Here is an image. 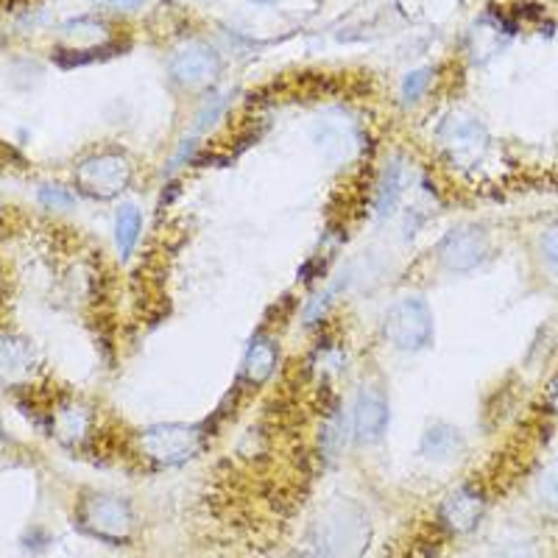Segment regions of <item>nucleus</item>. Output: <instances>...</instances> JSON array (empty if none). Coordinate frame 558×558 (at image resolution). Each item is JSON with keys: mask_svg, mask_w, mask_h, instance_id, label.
Masks as SVG:
<instances>
[{"mask_svg": "<svg viewBox=\"0 0 558 558\" xmlns=\"http://www.w3.org/2000/svg\"><path fill=\"white\" fill-rule=\"evenodd\" d=\"M202 427L196 425H154L140 433V450L162 466L191 461L202 450Z\"/></svg>", "mask_w": 558, "mask_h": 558, "instance_id": "7ed1b4c3", "label": "nucleus"}, {"mask_svg": "<svg viewBox=\"0 0 558 558\" xmlns=\"http://www.w3.org/2000/svg\"><path fill=\"white\" fill-rule=\"evenodd\" d=\"M486 514V497L477 486L466 483V486L456 488L447 500L441 502V522L450 527L452 533H466L477 527V522Z\"/></svg>", "mask_w": 558, "mask_h": 558, "instance_id": "1a4fd4ad", "label": "nucleus"}, {"mask_svg": "<svg viewBox=\"0 0 558 558\" xmlns=\"http://www.w3.org/2000/svg\"><path fill=\"white\" fill-rule=\"evenodd\" d=\"M221 73V57L213 45L202 39L184 43L171 57V76L184 87H204Z\"/></svg>", "mask_w": 558, "mask_h": 558, "instance_id": "0eeeda50", "label": "nucleus"}, {"mask_svg": "<svg viewBox=\"0 0 558 558\" xmlns=\"http://www.w3.org/2000/svg\"><path fill=\"white\" fill-rule=\"evenodd\" d=\"M422 450H425V456L433 458V461H450V458H456L458 452L463 450V438L452 425L436 422V425L427 427Z\"/></svg>", "mask_w": 558, "mask_h": 558, "instance_id": "4468645a", "label": "nucleus"}, {"mask_svg": "<svg viewBox=\"0 0 558 558\" xmlns=\"http://www.w3.org/2000/svg\"><path fill=\"white\" fill-rule=\"evenodd\" d=\"M93 427V413L89 408L78 405V402H62L51 416V430L59 441L64 445H78L89 436Z\"/></svg>", "mask_w": 558, "mask_h": 558, "instance_id": "9b49d317", "label": "nucleus"}, {"mask_svg": "<svg viewBox=\"0 0 558 558\" xmlns=\"http://www.w3.org/2000/svg\"><path fill=\"white\" fill-rule=\"evenodd\" d=\"M539 252H542V260H545V266L558 277V221L550 223V227L542 232Z\"/></svg>", "mask_w": 558, "mask_h": 558, "instance_id": "a211bd4d", "label": "nucleus"}, {"mask_svg": "<svg viewBox=\"0 0 558 558\" xmlns=\"http://www.w3.org/2000/svg\"><path fill=\"white\" fill-rule=\"evenodd\" d=\"M37 352L26 338L14 332H0V383L3 386H23L37 372Z\"/></svg>", "mask_w": 558, "mask_h": 558, "instance_id": "6e6552de", "label": "nucleus"}, {"mask_svg": "<svg viewBox=\"0 0 558 558\" xmlns=\"http://www.w3.org/2000/svg\"><path fill=\"white\" fill-rule=\"evenodd\" d=\"M274 368H277V343L271 338H257L243 361V377L252 386H263L274 375Z\"/></svg>", "mask_w": 558, "mask_h": 558, "instance_id": "f8f14e48", "label": "nucleus"}, {"mask_svg": "<svg viewBox=\"0 0 558 558\" xmlns=\"http://www.w3.org/2000/svg\"><path fill=\"white\" fill-rule=\"evenodd\" d=\"M488 132L472 114H450L438 129V146L461 166H475L488 151Z\"/></svg>", "mask_w": 558, "mask_h": 558, "instance_id": "20e7f679", "label": "nucleus"}, {"mask_svg": "<svg viewBox=\"0 0 558 558\" xmlns=\"http://www.w3.org/2000/svg\"><path fill=\"white\" fill-rule=\"evenodd\" d=\"M132 162L123 151H98L82 159L76 168V187L84 196L114 198L132 182Z\"/></svg>", "mask_w": 558, "mask_h": 558, "instance_id": "f257e3e1", "label": "nucleus"}, {"mask_svg": "<svg viewBox=\"0 0 558 558\" xmlns=\"http://www.w3.org/2000/svg\"><path fill=\"white\" fill-rule=\"evenodd\" d=\"M254 3H277V0H254Z\"/></svg>", "mask_w": 558, "mask_h": 558, "instance_id": "b1692460", "label": "nucleus"}, {"mask_svg": "<svg viewBox=\"0 0 558 558\" xmlns=\"http://www.w3.org/2000/svg\"><path fill=\"white\" fill-rule=\"evenodd\" d=\"M3 447H7V438H3V430H0V456H3Z\"/></svg>", "mask_w": 558, "mask_h": 558, "instance_id": "5701e85b", "label": "nucleus"}, {"mask_svg": "<svg viewBox=\"0 0 558 558\" xmlns=\"http://www.w3.org/2000/svg\"><path fill=\"white\" fill-rule=\"evenodd\" d=\"M539 497L547 502V506L553 508V511H558V461L550 463V466L542 472Z\"/></svg>", "mask_w": 558, "mask_h": 558, "instance_id": "6ab92c4d", "label": "nucleus"}, {"mask_svg": "<svg viewBox=\"0 0 558 558\" xmlns=\"http://www.w3.org/2000/svg\"><path fill=\"white\" fill-rule=\"evenodd\" d=\"M497 558H539V553L527 542H517V545H508Z\"/></svg>", "mask_w": 558, "mask_h": 558, "instance_id": "412c9836", "label": "nucleus"}, {"mask_svg": "<svg viewBox=\"0 0 558 558\" xmlns=\"http://www.w3.org/2000/svg\"><path fill=\"white\" fill-rule=\"evenodd\" d=\"M140 229H143V216H140V207L134 204H123L114 216V243H118V252L121 257H129L140 238Z\"/></svg>", "mask_w": 558, "mask_h": 558, "instance_id": "2eb2a0df", "label": "nucleus"}, {"mask_svg": "<svg viewBox=\"0 0 558 558\" xmlns=\"http://www.w3.org/2000/svg\"><path fill=\"white\" fill-rule=\"evenodd\" d=\"M408 187V173L405 166H402L400 159H393L391 166L386 168L383 173V182H380V191H377L375 198V213L380 218H388L397 209V204L402 202V193Z\"/></svg>", "mask_w": 558, "mask_h": 558, "instance_id": "ddd939ff", "label": "nucleus"}, {"mask_svg": "<svg viewBox=\"0 0 558 558\" xmlns=\"http://www.w3.org/2000/svg\"><path fill=\"white\" fill-rule=\"evenodd\" d=\"M430 70H413V73H408V76L402 78V98H405V101H416V98L427 89V84H430Z\"/></svg>", "mask_w": 558, "mask_h": 558, "instance_id": "aec40b11", "label": "nucleus"}, {"mask_svg": "<svg viewBox=\"0 0 558 558\" xmlns=\"http://www.w3.org/2000/svg\"><path fill=\"white\" fill-rule=\"evenodd\" d=\"M98 7L104 9H112V12H134L140 9L146 0H96Z\"/></svg>", "mask_w": 558, "mask_h": 558, "instance_id": "4be33fe9", "label": "nucleus"}, {"mask_svg": "<svg viewBox=\"0 0 558 558\" xmlns=\"http://www.w3.org/2000/svg\"><path fill=\"white\" fill-rule=\"evenodd\" d=\"M82 522L89 533H96L101 539L121 542L132 533L134 517L132 508L112 495H89L82 502Z\"/></svg>", "mask_w": 558, "mask_h": 558, "instance_id": "39448f33", "label": "nucleus"}, {"mask_svg": "<svg viewBox=\"0 0 558 558\" xmlns=\"http://www.w3.org/2000/svg\"><path fill=\"white\" fill-rule=\"evenodd\" d=\"M352 427H355L357 441L375 445L380 441L388 427V402L377 388H361L355 408H352Z\"/></svg>", "mask_w": 558, "mask_h": 558, "instance_id": "9d476101", "label": "nucleus"}, {"mask_svg": "<svg viewBox=\"0 0 558 558\" xmlns=\"http://www.w3.org/2000/svg\"><path fill=\"white\" fill-rule=\"evenodd\" d=\"M383 330H386V338L397 349L418 352V349H425L433 338L430 307H427L418 296L400 299V302H393V305L388 307Z\"/></svg>", "mask_w": 558, "mask_h": 558, "instance_id": "f03ea898", "label": "nucleus"}, {"mask_svg": "<svg viewBox=\"0 0 558 558\" xmlns=\"http://www.w3.org/2000/svg\"><path fill=\"white\" fill-rule=\"evenodd\" d=\"M488 257V238L483 235L481 227H472V223H463L456 227L452 232H447L438 243V260L447 271H472V268L481 266Z\"/></svg>", "mask_w": 558, "mask_h": 558, "instance_id": "423d86ee", "label": "nucleus"}, {"mask_svg": "<svg viewBox=\"0 0 558 558\" xmlns=\"http://www.w3.org/2000/svg\"><path fill=\"white\" fill-rule=\"evenodd\" d=\"M39 202L48 209H70L76 204V196L70 191H64V187H59V184H43V187H39Z\"/></svg>", "mask_w": 558, "mask_h": 558, "instance_id": "f3484780", "label": "nucleus"}, {"mask_svg": "<svg viewBox=\"0 0 558 558\" xmlns=\"http://www.w3.org/2000/svg\"><path fill=\"white\" fill-rule=\"evenodd\" d=\"M343 433H347V425H343L341 413L336 411L327 422H324V430H322V450L330 458L343 450Z\"/></svg>", "mask_w": 558, "mask_h": 558, "instance_id": "dca6fc26", "label": "nucleus"}]
</instances>
